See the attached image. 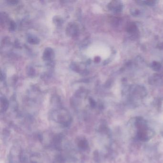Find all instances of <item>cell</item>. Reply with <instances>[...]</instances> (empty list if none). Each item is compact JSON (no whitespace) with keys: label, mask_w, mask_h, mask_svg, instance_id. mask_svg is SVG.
<instances>
[{"label":"cell","mask_w":163,"mask_h":163,"mask_svg":"<svg viewBox=\"0 0 163 163\" xmlns=\"http://www.w3.org/2000/svg\"><path fill=\"white\" fill-rule=\"evenodd\" d=\"M28 41L31 44H36L38 43L39 40L37 37H36L34 36H30L28 37Z\"/></svg>","instance_id":"8fae6325"},{"label":"cell","mask_w":163,"mask_h":163,"mask_svg":"<svg viewBox=\"0 0 163 163\" xmlns=\"http://www.w3.org/2000/svg\"><path fill=\"white\" fill-rule=\"evenodd\" d=\"M137 3H140L142 5H146V6H153L155 4L157 1L153 0H146V1H137Z\"/></svg>","instance_id":"ba28073f"},{"label":"cell","mask_w":163,"mask_h":163,"mask_svg":"<svg viewBox=\"0 0 163 163\" xmlns=\"http://www.w3.org/2000/svg\"><path fill=\"white\" fill-rule=\"evenodd\" d=\"M53 51L52 49L50 48H47L45 49V51L43 55V58L44 59L48 60L52 58V55H53Z\"/></svg>","instance_id":"52a82bcc"},{"label":"cell","mask_w":163,"mask_h":163,"mask_svg":"<svg viewBox=\"0 0 163 163\" xmlns=\"http://www.w3.org/2000/svg\"><path fill=\"white\" fill-rule=\"evenodd\" d=\"M8 107V102L6 99H1V111H5Z\"/></svg>","instance_id":"30bf717a"},{"label":"cell","mask_w":163,"mask_h":163,"mask_svg":"<svg viewBox=\"0 0 163 163\" xmlns=\"http://www.w3.org/2000/svg\"><path fill=\"white\" fill-rule=\"evenodd\" d=\"M130 13L133 16H138L140 13V11L139 10L135 9V8H132L130 10Z\"/></svg>","instance_id":"7c38bea8"},{"label":"cell","mask_w":163,"mask_h":163,"mask_svg":"<svg viewBox=\"0 0 163 163\" xmlns=\"http://www.w3.org/2000/svg\"><path fill=\"white\" fill-rule=\"evenodd\" d=\"M161 64L157 61H153L151 64V68L155 71H158L161 68Z\"/></svg>","instance_id":"9c48e42d"},{"label":"cell","mask_w":163,"mask_h":163,"mask_svg":"<svg viewBox=\"0 0 163 163\" xmlns=\"http://www.w3.org/2000/svg\"><path fill=\"white\" fill-rule=\"evenodd\" d=\"M126 30L129 33L134 34L138 31V28L134 23H130L128 24L126 27Z\"/></svg>","instance_id":"8992f818"},{"label":"cell","mask_w":163,"mask_h":163,"mask_svg":"<svg viewBox=\"0 0 163 163\" xmlns=\"http://www.w3.org/2000/svg\"><path fill=\"white\" fill-rule=\"evenodd\" d=\"M123 6L122 2L120 1H111L108 4V8L111 11L119 13L123 10Z\"/></svg>","instance_id":"3957f363"},{"label":"cell","mask_w":163,"mask_h":163,"mask_svg":"<svg viewBox=\"0 0 163 163\" xmlns=\"http://www.w3.org/2000/svg\"><path fill=\"white\" fill-rule=\"evenodd\" d=\"M89 101H90V106H91L92 107L94 108L95 107L96 102L94 99H92V98H90L89 99Z\"/></svg>","instance_id":"4fadbf2b"},{"label":"cell","mask_w":163,"mask_h":163,"mask_svg":"<svg viewBox=\"0 0 163 163\" xmlns=\"http://www.w3.org/2000/svg\"><path fill=\"white\" fill-rule=\"evenodd\" d=\"M77 145L82 150H86L89 146L88 142L85 137H79L77 140Z\"/></svg>","instance_id":"5b68a950"},{"label":"cell","mask_w":163,"mask_h":163,"mask_svg":"<svg viewBox=\"0 0 163 163\" xmlns=\"http://www.w3.org/2000/svg\"><path fill=\"white\" fill-rule=\"evenodd\" d=\"M157 48L160 49H163V42L161 43L160 44H158Z\"/></svg>","instance_id":"9a60e30c"},{"label":"cell","mask_w":163,"mask_h":163,"mask_svg":"<svg viewBox=\"0 0 163 163\" xmlns=\"http://www.w3.org/2000/svg\"><path fill=\"white\" fill-rule=\"evenodd\" d=\"M10 24V28L11 29V30H13L15 29V24L13 22H11Z\"/></svg>","instance_id":"5bb4252c"},{"label":"cell","mask_w":163,"mask_h":163,"mask_svg":"<svg viewBox=\"0 0 163 163\" xmlns=\"http://www.w3.org/2000/svg\"><path fill=\"white\" fill-rule=\"evenodd\" d=\"M129 92L132 96L142 98L147 94V91L144 87L139 85H133L129 89Z\"/></svg>","instance_id":"7a4b0ae2"},{"label":"cell","mask_w":163,"mask_h":163,"mask_svg":"<svg viewBox=\"0 0 163 163\" xmlns=\"http://www.w3.org/2000/svg\"><path fill=\"white\" fill-rule=\"evenodd\" d=\"M149 82L151 85H162L163 83V76L160 74L154 75L150 77Z\"/></svg>","instance_id":"277c9868"},{"label":"cell","mask_w":163,"mask_h":163,"mask_svg":"<svg viewBox=\"0 0 163 163\" xmlns=\"http://www.w3.org/2000/svg\"><path fill=\"white\" fill-rule=\"evenodd\" d=\"M52 117L54 121L65 126H69L71 121L69 113L65 110L59 111L54 113Z\"/></svg>","instance_id":"6da1fadb"}]
</instances>
